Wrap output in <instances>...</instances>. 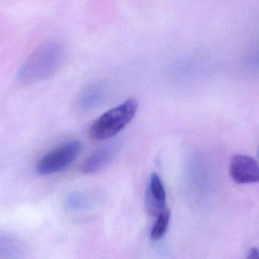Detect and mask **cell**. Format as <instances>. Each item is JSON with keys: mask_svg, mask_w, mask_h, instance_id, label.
<instances>
[{"mask_svg": "<svg viewBox=\"0 0 259 259\" xmlns=\"http://www.w3.org/2000/svg\"><path fill=\"white\" fill-rule=\"evenodd\" d=\"M64 56V46L60 40H48L39 45L28 56L21 66L18 77L25 83L46 79L57 72Z\"/></svg>", "mask_w": 259, "mask_h": 259, "instance_id": "obj_1", "label": "cell"}, {"mask_svg": "<svg viewBox=\"0 0 259 259\" xmlns=\"http://www.w3.org/2000/svg\"><path fill=\"white\" fill-rule=\"evenodd\" d=\"M138 108L139 102L128 99L103 113L91 126V137L99 141L114 137L134 119Z\"/></svg>", "mask_w": 259, "mask_h": 259, "instance_id": "obj_2", "label": "cell"}, {"mask_svg": "<svg viewBox=\"0 0 259 259\" xmlns=\"http://www.w3.org/2000/svg\"><path fill=\"white\" fill-rule=\"evenodd\" d=\"M82 145L80 141L66 142L45 154L37 165L40 175L48 176L60 172L75 161L81 152Z\"/></svg>", "mask_w": 259, "mask_h": 259, "instance_id": "obj_3", "label": "cell"}, {"mask_svg": "<svg viewBox=\"0 0 259 259\" xmlns=\"http://www.w3.org/2000/svg\"><path fill=\"white\" fill-rule=\"evenodd\" d=\"M229 172L232 180L237 184L259 183V163L249 156H233L230 160Z\"/></svg>", "mask_w": 259, "mask_h": 259, "instance_id": "obj_4", "label": "cell"}, {"mask_svg": "<svg viewBox=\"0 0 259 259\" xmlns=\"http://www.w3.org/2000/svg\"><path fill=\"white\" fill-rule=\"evenodd\" d=\"M117 145L110 144L104 145L92 152L81 165V170L84 174H93L101 170L116 157Z\"/></svg>", "mask_w": 259, "mask_h": 259, "instance_id": "obj_5", "label": "cell"}, {"mask_svg": "<svg viewBox=\"0 0 259 259\" xmlns=\"http://www.w3.org/2000/svg\"><path fill=\"white\" fill-rule=\"evenodd\" d=\"M107 97V90L103 84H92L88 86L77 101L78 108L81 111H89L101 105Z\"/></svg>", "mask_w": 259, "mask_h": 259, "instance_id": "obj_6", "label": "cell"}, {"mask_svg": "<svg viewBox=\"0 0 259 259\" xmlns=\"http://www.w3.org/2000/svg\"><path fill=\"white\" fill-rule=\"evenodd\" d=\"M149 197L151 198V204H153L154 208L160 210V212L166 208V192L160 177L157 174H153L151 177Z\"/></svg>", "mask_w": 259, "mask_h": 259, "instance_id": "obj_7", "label": "cell"}, {"mask_svg": "<svg viewBox=\"0 0 259 259\" xmlns=\"http://www.w3.org/2000/svg\"><path fill=\"white\" fill-rule=\"evenodd\" d=\"M24 245L18 239L12 237H1V257L2 259H22Z\"/></svg>", "mask_w": 259, "mask_h": 259, "instance_id": "obj_8", "label": "cell"}, {"mask_svg": "<svg viewBox=\"0 0 259 259\" xmlns=\"http://www.w3.org/2000/svg\"><path fill=\"white\" fill-rule=\"evenodd\" d=\"M169 218L170 211L168 208H164L159 213L157 221L151 230V239L154 241L159 240L164 236L169 225Z\"/></svg>", "mask_w": 259, "mask_h": 259, "instance_id": "obj_9", "label": "cell"}, {"mask_svg": "<svg viewBox=\"0 0 259 259\" xmlns=\"http://www.w3.org/2000/svg\"><path fill=\"white\" fill-rule=\"evenodd\" d=\"M89 203V198L80 193V192H73L68 197L66 201V205L69 210L73 211H79V210H84L88 208Z\"/></svg>", "mask_w": 259, "mask_h": 259, "instance_id": "obj_10", "label": "cell"}, {"mask_svg": "<svg viewBox=\"0 0 259 259\" xmlns=\"http://www.w3.org/2000/svg\"><path fill=\"white\" fill-rule=\"evenodd\" d=\"M245 259H259V250L255 248H251Z\"/></svg>", "mask_w": 259, "mask_h": 259, "instance_id": "obj_11", "label": "cell"}, {"mask_svg": "<svg viewBox=\"0 0 259 259\" xmlns=\"http://www.w3.org/2000/svg\"><path fill=\"white\" fill-rule=\"evenodd\" d=\"M258 154H259V152H258Z\"/></svg>", "mask_w": 259, "mask_h": 259, "instance_id": "obj_12", "label": "cell"}]
</instances>
